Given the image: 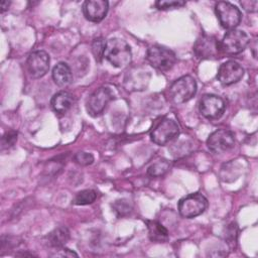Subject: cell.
<instances>
[{
    "label": "cell",
    "instance_id": "cell-1",
    "mask_svg": "<svg viewBox=\"0 0 258 258\" xmlns=\"http://www.w3.org/2000/svg\"><path fill=\"white\" fill-rule=\"evenodd\" d=\"M104 57L116 68H125L132 59L131 48L125 40L111 38L106 42Z\"/></svg>",
    "mask_w": 258,
    "mask_h": 258
},
{
    "label": "cell",
    "instance_id": "cell-2",
    "mask_svg": "<svg viewBox=\"0 0 258 258\" xmlns=\"http://www.w3.org/2000/svg\"><path fill=\"white\" fill-rule=\"evenodd\" d=\"M169 98L174 104H183L197 93V82L191 76H182L169 87Z\"/></svg>",
    "mask_w": 258,
    "mask_h": 258
},
{
    "label": "cell",
    "instance_id": "cell-3",
    "mask_svg": "<svg viewBox=\"0 0 258 258\" xmlns=\"http://www.w3.org/2000/svg\"><path fill=\"white\" fill-rule=\"evenodd\" d=\"M249 43L248 34L240 29H231L219 42L220 50L226 54H238L242 52Z\"/></svg>",
    "mask_w": 258,
    "mask_h": 258
},
{
    "label": "cell",
    "instance_id": "cell-4",
    "mask_svg": "<svg viewBox=\"0 0 258 258\" xmlns=\"http://www.w3.org/2000/svg\"><path fill=\"white\" fill-rule=\"evenodd\" d=\"M146 59L154 69L161 72H166L174 66L176 56L169 48L160 45H153L148 48Z\"/></svg>",
    "mask_w": 258,
    "mask_h": 258
},
{
    "label": "cell",
    "instance_id": "cell-5",
    "mask_svg": "<svg viewBox=\"0 0 258 258\" xmlns=\"http://www.w3.org/2000/svg\"><path fill=\"white\" fill-rule=\"evenodd\" d=\"M208 208L207 199L200 192L190 194L178 202V212L183 218L191 219L203 214Z\"/></svg>",
    "mask_w": 258,
    "mask_h": 258
},
{
    "label": "cell",
    "instance_id": "cell-6",
    "mask_svg": "<svg viewBox=\"0 0 258 258\" xmlns=\"http://www.w3.org/2000/svg\"><path fill=\"white\" fill-rule=\"evenodd\" d=\"M179 134L177 123L170 118H164L152 129L151 140L157 145H165Z\"/></svg>",
    "mask_w": 258,
    "mask_h": 258
},
{
    "label": "cell",
    "instance_id": "cell-7",
    "mask_svg": "<svg viewBox=\"0 0 258 258\" xmlns=\"http://www.w3.org/2000/svg\"><path fill=\"white\" fill-rule=\"evenodd\" d=\"M215 10L221 25L226 29H234L241 21V11L230 2H218L215 6Z\"/></svg>",
    "mask_w": 258,
    "mask_h": 258
},
{
    "label": "cell",
    "instance_id": "cell-8",
    "mask_svg": "<svg viewBox=\"0 0 258 258\" xmlns=\"http://www.w3.org/2000/svg\"><path fill=\"white\" fill-rule=\"evenodd\" d=\"M224 100L216 95H205L200 101L201 114L210 120H217L222 117L225 112Z\"/></svg>",
    "mask_w": 258,
    "mask_h": 258
},
{
    "label": "cell",
    "instance_id": "cell-9",
    "mask_svg": "<svg viewBox=\"0 0 258 258\" xmlns=\"http://www.w3.org/2000/svg\"><path fill=\"white\" fill-rule=\"evenodd\" d=\"M234 134L227 129H219L213 132L208 140L207 145L214 153H223L234 147Z\"/></svg>",
    "mask_w": 258,
    "mask_h": 258
},
{
    "label": "cell",
    "instance_id": "cell-10",
    "mask_svg": "<svg viewBox=\"0 0 258 258\" xmlns=\"http://www.w3.org/2000/svg\"><path fill=\"white\" fill-rule=\"evenodd\" d=\"M113 97L114 95L111 89L107 87H100L90 95L87 101L88 113L92 116L101 114Z\"/></svg>",
    "mask_w": 258,
    "mask_h": 258
},
{
    "label": "cell",
    "instance_id": "cell-11",
    "mask_svg": "<svg viewBox=\"0 0 258 258\" xmlns=\"http://www.w3.org/2000/svg\"><path fill=\"white\" fill-rule=\"evenodd\" d=\"M26 67L29 75L32 78H41L49 69V56L43 50L33 51L29 54L26 60Z\"/></svg>",
    "mask_w": 258,
    "mask_h": 258
},
{
    "label": "cell",
    "instance_id": "cell-12",
    "mask_svg": "<svg viewBox=\"0 0 258 258\" xmlns=\"http://www.w3.org/2000/svg\"><path fill=\"white\" fill-rule=\"evenodd\" d=\"M244 76V69L234 60H228L222 63L218 70L217 79L224 86H230L238 83Z\"/></svg>",
    "mask_w": 258,
    "mask_h": 258
},
{
    "label": "cell",
    "instance_id": "cell-13",
    "mask_svg": "<svg viewBox=\"0 0 258 258\" xmlns=\"http://www.w3.org/2000/svg\"><path fill=\"white\" fill-rule=\"evenodd\" d=\"M194 51L199 58L217 57L221 52L219 41L209 35H203L198 38L194 45Z\"/></svg>",
    "mask_w": 258,
    "mask_h": 258
},
{
    "label": "cell",
    "instance_id": "cell-14",
    "mask_svg": "<svg viewBox=\"0 0 258 258\" xmlns=\"http://www.w3.org/2000/svg\"><path fill=\"white\" fill-rule=\"evenodd\" d=\"M109 3L105 0H89L83 5V11L86 18L93 22L101 21L108 12Z\"/></svg>",
    "mask_w": 258,
    "mask_h": 258
},
{
    "label": "cell",
    "instance_id": "cell-15",
    "mask_svg": "<svg viewBox=\"0 0 258 258\" xmlns=\"http://www.w3.org/2000/svg\"><path fill=\"white\" fill-rule=\"evenodd\" d=\"M74 104V96L66 91H60L56 93L51 101H50V106L52 110L56 113L63 114L68 112Z\"/></svg>",
    "mask_w": 258,
    "mask_h": 258
},
{
    "label": "cell",
    "instance_id": "cell-16",
    "mask_svg": "<svg viewBox=\"0 0 258 258\" xmlns=\"http://www.w3.org/2000/svg\"><path fill=\"white\" fill-rule=\"evenodd\" d=\"M72 71L66 62H58L52 70V79L58 87H67L72 82Z\"/></svg>",
    "mask_w": 258,
    "mask_h": 258
},
{
    "label": "cell",
    "instance_id": "cell-17",
    "mask_svg": "<svg viewBox=\"0 0 258 258\" xmlns=\"http://www.w3.org/2000/svg\"><path fill=\"white\" fill-rule=\"evenodd\" d=\"M69 239L70 232L66 227H58L46 236V242L52 248H61Z\"/></svg>",
    "mask_w": 258,
    "mask_h": 258
},
{
    "label": "cell",
    "instance_id": "cell-18",
    "mask_svg": "<svg viewBox=\"0 0 258 258\" xmlns=\"http://www.w3.org/2000/svg\"><path fill=\"white\" fill-rule=\"evenodd\" d=\"M149 238L153 242H165L168 239L167 229L157 221H149L147 223Z\"/></svg>",
    "mask_w": 258,
    "mask_h": 258
},
{
    "label": "cell",
    "instance_id": "cell-19",
    "mask_svg": "<svg viewBox=\"0 0 258 258\" xmlns=\"http://www.w3.org/2000/svg\"><path fill=\"white\" fill-rule=\"evenodd\" d=\"M96 199L97 192L94 189H84L76 195L73 203L78 206H85L94 203Z\"/></svg>",
    "mask_w": 258,
    "mask_h": 258
},
{
    "label": "cell",
    "instance_id": "cell-20",
    "mask_svg": "<svg viewBox=\"0 0 258 258\" xmlns=\"http://www.w3.org/2000/svg\"><path fill=\"white\" fill-rule=\"evenodd\" d=\"M168 169H169V162L163 159V160H158L153 164H151L147 169V173L150 176L157 177V176L163 175Z\"/></svg>",
    "mask_w": 258,
    "mask_h": 258
},
{
    "label": "cell",
    "instance_id": "cell-21",
    "mask_svg": "<svg viewBox=\"0 0 258 258\" xmlns=\"http://www.w3.org/2000/svg\"><path fill=\"white\" fill-rule=\"evenodd\" d=\"M105 45H106V42L104 41L103 38L98 37V38L94 39V41L92 43V52L97 61H101L102 57L104 56Z\"/></svg>",
    "mask_w": 258,
    "mask_h": 258
},
{
    "label": "cell",
    "instance_id": "cell-22",
    "mask_svg": "<svg viewBox=\"0 0 258 258\" xmlns=\"http://www.w3.org/2000/svg\"><path fill=\"white\" fill-rule=\"evenodd\" d=\"M185 4L184 1L181 0H159L155 3L158 9H169V8H178Z\"/></svg>",
    "mask_w": 258,
    "mask_h": 258
},
{
    "label": "cell",
    "instance_id": "cell-23",
    "mask_svg": "<svg viewBox=\"0 0 258 258\" xmlns=\"http://www.w3.org/2000/svg\"><path fill=\"white\" fill-rule=\"evenodd\" d=\"M74 159L75 161L80 164V165H90L93 163L94 161V156L92 153H89V152H84V151H81V152H78L75 154L74 156Z\"/></svg>",
    "mask_w": 258,
    "mask_h": 258
},
{
    "label": "cell",
    "instance_id": "cell-24",
    "mask_svg": "<svg viewBox=\"0 0 258 258\" xmlns=\"http://www.w3.org/2000/svg\"><path fill=\"white\" fill-rule=\"evenodd\" d=\"M17 140V132L15 131H8L6 132L1 140V147L2 149L5 148H10L11 146H13L15 144Z\"/></svg>",
    "mask_w": 258,
    "mask_h": 258
},
{
    "label": "cell",
    "instance_id": "cell-25",
    "mask_svg": "<svg viewBox=\"0 0 258 258\" xmlns=\"http://www.w3.org/2000/svg\"><path fill=\"white\" fill-rule=\"evenodd\" d=\"M114 209L116 212H118L120 215H124L125 213H128L130 211L129 204L126 201H117L114 204Z\"/></svg>",
    "mask_w": 258,
    "mask_h": 258
},
{
    "label": "cell",
    "instance_id": "cell-26",
    "mask_svg": "<svg viewBox=\"0 0 258 258\" xmlns=\"http://www.w3.org/2000/svg\"><path fill=\"white\" fill-rule=\"evenodd\" d=\"M241 5L244 7V9L248 12H255L257 10L258 1L256 0H250V1H242Z\"/></svg>",
    "mask_w": 258,
    "mask_h": 258
},
{
    "label": "cell",
    "instance_id": "cell-27",
    "mask_svg": "<svg viewBox=\"0 0 258 258\" xmlns=\"http://www.w3.org/2000/svg\"><path fill=\"white\" fill-rule=\"evenodd\" d=\"M59 252H57V253H55L54 254V256H60V257H73V256H75V257H77L78 256V254L76 253V252H74V251H71L70 249H60V250H58Z\"/></svg>",
    "mask_w": 258,
    "mask_h": 258
},
{
    "label": "cell",
    "instance_id": "cell-28",
    "mask_svg": "<svg viewBox=\"0 0 258 258\" xmlns=\"http://www.w3.org/2000/svg\"><path fill=\"white\" fill-rule=\"evenodd\" d=\"M9 4H10V2H9V1H6V0L1 1V13H3L5 10H7V9H8Z\"/></svg>",
    "mask_w": 258,
    "mask_h": 258
}]
</instances>
